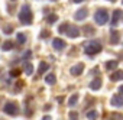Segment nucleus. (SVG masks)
I'll return each mask as SVG.
<instances>
[{
  "label": "nucleus",
  "instance_id": "nucleus-12",
  "mask_svg": "<svg viewBox=\"0 0 123 120\" xmlns=\"http://www.w3.org/2000/svg\"><path fill=\"white\" fill-rule=\"evenodd\" d=\"M45 83L49 84V85H54V84L56 83V77H55V74H48V75L45 77Z\"/></svg>",
  "mask_w": 123,
  "mask_h": 120
},
{
  "label": "nucleus",
  "instance_id": "nucleus-27",
  "mask_svg": "<svg viewBox=\"0 0 123 120\" xmlns=\"http://www.w3.org/2000/svg\"><path fill=\"white\" fill-rule=\"evenodd\" d=\"M5 33H12V28L10 26H7V28H5V30H3Z\"/></svg>",
  "mask_w": 123,
  "mask_h": 120
},
{
  "label": "nucleus",
  "instance_id": "nucleus-25",
  "mask_svg": "<svg viewBox=\"0 0 123 120\" xmlns=\"http://www.w3.org/2000/svg\"><path fill=\"white\" fill-rule=\"evenodd\" d=\"M70 120H78V113L77 111H70Z\"/></svg>",
  "mask_w": 123,
  "mask_h": 120
},
{
  "label": "nucleus",
  "instance_id": "nucleus-19",
  "mask_svg": "<svg viewBox=\"0 0 123 120\" xmlns=\"http://www.w3.org/2000/svg\"><path fill=\"white\" fill-rule=\"evenodd\" d=\"M98 117V113L96 111V110H90V111H87V119L88 120H96Z\"/></svg>",
  "mask_w": 123,
  "mask_h": 120
},
{
  "label": "nucleus",
  "instance_id": "nucleus-2",
  "mask_svg": "<svg viewBox=\"0 0 123 120\" xmlns=\"http://www.w3.org/2000/svg\"><path fill=\"white\" fill-rule=\"evenodd\" d=\"M86 54L87 55H94V54H98L101 51V43L98 41H93V42H88L86 43V48H84Z\"/></svg>",
  "mask_w": 123,
  "mask_h": 120
},
{
  "label": "nucleus",
  "instance_id": "nucleus-23",
  "mask_svg": "<svg viewBox=\"0 0 123 120\" xmlns=\"http://www.w3.org/2000/svg\"><path fill=\"white\" fill-rule=\"evenodd\" d=\"M67 28H68V23H62V25L58 28V32H59V33H64V32L67 30Z\"/></svg>",
  "mask_w": 123,
  "mask_h": 120
},
{
  "label": "nucleus",
  "instance_id": "nucleus-28",
  "mask_svg": "<svg viewBox=\"0 0 123 120\" xmlns=\"http://www.w3.org/2000/svg\"><path fill=\"white\" fill-rule=\"evenodd\" d=\"M49 36V32H42L41 33V38H48Z\"/></svg>",
  "mask_w": 123,
  "mask_h": 120
},
{
  "label": "nucleus",
  "instance_id": "nucleus-15",
  "mask_svg": "<svg viewBox=\"0 0 123 120\" xmlns=\"http://www.w3.org/2000/svg\"><path fill=\"white\" fill-rule=\"evenodd\" d=\"M117 65H119V62L114 61V59H113V61H107V62H106V68H107V70H116Z\"/></svg>",
  "mask_w": 123,
  "mask_h": 120
},
{
  "label": "nucleus",
  "instance_id": "nucleus-9",
  "mask_svg": "<svg viewBox=\"0 0 123 120\" xmlns=\"http://www.w3.org/2000/svg\"><path fill=\"white\" fill-rule=\"evenodd\" d=\"M52 46H54L55 49L61 51V49L65 48V42H64L62 39H59V38H54V39H52Z\"/></svg>",
  "mask_w": 123,
  "mask_h": 120
},
{
  "label": "nucleus",
  "instance_id": "nucleus-13",
  "mask_svg": "<svg viewBox=\"0 0 123 120\" xmlns=\"http://www.w3.org/2000/svg\"><path fill=\"white\" fill-rule=\"evenodd\" d=\"M123 15V12L122 10H116L114 13H113V20H111V25L114 26V25H117V22H119V19H120V16Z\"/></svg>",
  "mask_w": 123,
  "mask_h": 120
},
{
  "label": "nucleus",
  "instance_id": "nucleus-21",
  "mask_svg": "<svg viewBox=\"0 0 123 120\" xmlns=\"http://www.w3.org/2000/svg\"><path fill=\"white\" fill-rule=\"evenodd\" d=\"M16 39H18V42H19L20 45H23V43L26 42V36H25V33H18V35H16Z\"/></svg>",
  "mask_w": 123,
  "mask_h": 120
},
{
  "label": "nucleus",
  "instance_id": "nucleus-26",
  "mask_svg": "<svg viewBox=\"0 0 123 120\" xmlns=\"http://www.w3.org/2000/svg\"><path fill=\"white\" fill-rule=\"evenodd\" d=\"M19 74H20L19 70H12V71H10V77H13V78H15V77H19Z\"/></svg>",
  "mask_w": 123,
  "mask_h": 120
},
{
  "label": "nucleus",
  "instance_id": "nucleus-30",
  "mask_svg": "<svg viewBox=\"0 0 123 120\" xmlns=\"http://www.w3.org/2000/svg\"><path fill=\"white\" fill-rule=\"evenodd\" d=\"M31 54H32L31 51H26V52H25V56H26V58H29V56H31Z\"/></svg>",
  "mask_w": 123,
  "mask_h": 120
},
{
  "label": "nucleus",
  "instance_id": "nucleus-24",
  "mask_svg": "<svg viewBox=\"0 0 123 120\" xmlns=\"http://www.w3.org/2000/svg\"><path fill=\"white\" fill-rule=\"evenodd\" d=\"M56 19H58L56 15H49V16H48V23H55Z\"/></svg>",
  "mask_w": 123,
  "mask_h": 120
},
{
  "label": "nucleus",
  "instance_id": "nucleus-16",
  "mask_svg": "<svg viewBox=\"0 0 123 120\" xmlns=\"http://www.w3.org/2000/svg\"><path fill=\"white\" fill-rule=\"evenodd\" d=\"M25 74L26 75H32L33 74V65L31 62H26L25 64Z\"/></svg>",
  "mask_w": 123,
  "mask_h": 120
},
{
  "label": "nucleus",
  "instance_id": "nucleus-35",
  "mask_svg": "<svg viewBox=\"0 0 123 120\" xmlns=\"http://www.w3.org/2000/svg\"><path fill=\"white\" fill-rule=\"evenodd\" d=\"M12 2H15V0H12Z\"/></svg>",
  "mask_w": 123,
  "mask_h": 120
},
{
  "label": "nucleus",
  "instance_id": "nucleus-7",
  "mask_svg": "<svg viewBox=\"0 0 123 120\" xmlns=\"http://www.w3.org/2000/svg\"><path fill=\"white\" fill-rule=\"evenodd\" d=\"M65 33H67L70 38H77V36H80V29H78V28H75V26H70V25H68V28H67Z\"/></svg>",
  "mask_w": 123,
  "mask_h": 120
},
{
  "label": "nucleus",
  "instance_id": "nucleus-33",
  "mask_svg": "<svg viewBox=\"0 0 123 120\" xmlns=\"http://www.w3.org/2000/svg\"><path fill=\"white\" fill-rule=\"evenodd\" d=\"M109 2H117V0H109Z\"/></svg>",
  "mask_w": 123,
  "mask_h": 120
},
{
  "label": "nucleus",
  "instance_id": "nucleus-1",
  "mask_svg": "<svg viewBox=\"0 0 123 120\" xmlns=\"http://www.w3.org/2000/svg\"><path fill=\"white\" fill-rule=\"evenodd\" d=\"M19 19L23 25H31L32 23V12H31L29 6H22V9L19 12Z\"/></svg>",
  "mask_w": 123,
  "mask_h": 120
},
{
  "label": "nucleus",
  "instance_id": "nucleus-14",
  "mask_svg": "<svg viewBox=\"0 0 123 120\" xmlns=\"http://www.w3.org/2000/svg\"><path fill=\"white\" fill-rule=\"evenodd\" d=\"M77 103H78V94H73V96L70 97V100H68V106H70V107H74Z\"/></svg>",
  "mask_w": 123,
  "mask_h": 120
},
{
  "label": "nucleus",
  "instance_id": "nucleus-22",
  "mask_svg": "<svg viewBox=\"0 0 123 120\" xmlns=\"http://www.w3.org/2000/svg\"><path fill=\"white\" fill-rule=\"evenodd\" d=\"M84 35H87V36L94 35V28H93V26H86V28H84Z\"/></svg>",
  "mask_w": 123,
  "mask_h": 120
},
{
  "label": "nucleus",
  "instance_id": "nucleus-20",
  "mask_svg": "<svg viewBox=\"0 0 123 120\" xmlns=\"http://www.w3.org/2000/svg\"><path fill=\"white\" fill-rule=\"evenodd\" d=\"M2 49H3V51H10V49H13V42H12V41H6V42L2 45Z\"/></svg>",
  "mask_w": 123,
  "mask_h": 120
},
{
  "label": "nucleus",
  "instance_id": "nucleus-18",
  "mask_svg": "<svg viewBox=\"0 0 123 120\" xmlns=\"http://www.w3.org/2000/svg\"><path fill=\"white\" fill-rule=\"evenodd\" d=\"M119 39H120V36H119V33H117L116 30H113V29H111V38H110V41H111V43H119Z\"/></svg>",
  "mask_w": 123,
  "mask_h": 120
},
{
  "label": "nucleus",
  "instance_id": "nucleus-32",
  "mask_svg": "<svg viewBox=\"0 0 123 120\" xmlns=\"http://www.w3.org/2000/svg\"><path fill=\"white\" fill-rule=\"evenodd\" d=\"M83 0H74V3H81Z\"/></svg>",
  "mask_w": 123,
  "mask_h": 120
},
{
  "label": "nucleus",
  "instance_id": "nucleus-34",
  "mask_svg": "<svg viewBox=\"0 0 123 120\" xmlns=\"http://www.w3.org/2000/svg\"><path fill=\"white\" fill-rule=\"evenodd\" d=\"M52 2H55V0H52Z\"/></svg>",
  "mask_w": 123,
  "mask_h": 120
},
{
  "label": "nucleus",
  "instance_id": "nucleus-10",
  "mask_svg": "<svg viewBox=\"0 0 123 120\" xmlns=\"http://www.w3.org/2000/svg\"><path fill=\"white\" fill-rule=\"evenodd\" d=\"M100 87H101V78H98V77H97V78H94V80L90 83V88H91L93 91H97Z\"/></svg>",
  "mask_w": 123,
  "mask_h": 120
},
{
  "label": "nucleus",
  "instance_id": "nucleus-3",
  "mask_svg": "<svg viewBox=\"0 0 123 120\" xmlns=\"http://www.w3.org/2000/svg\"><path fill=\"white\" fill-rule=\"evenodd\" d=\"M94 20H96V23L97 25H106L107 22H109V13H107V10H104V9H98L97 12H96V15H94Z\"/></svg>",
  "mask_w": 123,
  "mask_h": 120
},
{
  "label": "nucleus",
  "instance_id": "nucleus-4",
  "mask_svg": "<svg viewBox=\"0 0 123 120\" xmlns=\"http://www.w3.org/2000/svg\"><path fill=\"white\" fill-rule=\"evenodd\" d=\"M3 110H5L6 114H9V116H15V114L18 113V106H16L15 103H6L5 107H3Z\"/></svg>",
  "mask_w": 123,
  "mask_h": 120
},
{
  "label": "nucleus",
  "instance_id": "nucleus-29",
  "mask_svg": "<svg viewBox=\"0 0 123 120\" xmlns=\"http://www.w3.org/2000/svg\"><path fill=\"white\" fill-rule=\"evenodd\" d=\"M42 120H52V117H51V116H43Z\"/></svg>",
  "mask_w": 123,
  "mask_h": 120
},
{
  "label": "nucleus",
  "instance_id": "nucleus-11",
  "mask_svg": "<svg viewBox=\"0 0 123 120\" xmlns=\"http://www.w3.org/2000/svg\"><path fill=\"white\" fill-rule=\"evenodd\" d=\"M110 80H111V81H122V80H123V71H122V70L114 71V72L110 75Z\"/></svg>",
  "mask_w": 123,
  "mask_h": 120
},
{
  "label": "nucleus",
  "instance_id": "nucleus-5",
  "mask_svg": "<svg viewBox=\"0 0 123 120\" xmlns=\"http://www.w3.org/2000/svg\"><path fill=\"white\" fill-rule=\"evenodd\" d=\"M87 15H88V10H87L86 7H83V9H80V10H77V12H75L74 19H75V20H78V22H81V20H84V19L87 18Z\"/></svg>",
  "mask_w": 123,
  "mask_h": 120
},
{
  "label": "nucleus",
  "instance_id": "nucleus-8",
  "mask_svg": "<svg viewBox=\"0 0 123 120\" xmlns=\"http://www.w3.org/2000/svg\"><path fill=\"white\" fill-rule=\"evenodd\" d=\"M83 71H84V64H83V62L75 64V65H74V67H71V70H70L71 75H80Z\"/></svg>",
  "mask_w": 123,
  "mask_h": 120
},
{
  "label": "nucleus",
  "instance_id": "nucleus-6",
  "mask_svg": "<svg viewBox=\"0 0 123 120\" xmlns=\"http://www.w3.org/2000/svg\"><path fill=\"white\" fill-rule=\"evenodd\" d=\"M110 104H111L113 107H122V106H123V96H122V94L113 96L111 100H110Z\"/></svg>",
  "mask_w": 123,
  "mask_h": 120
},
{
  "label": "nucleus",
  "instance_id": "nucleus-31",
  "mask_svg": "<svg viewBox=\"0 0 123 120\" xmlns=\"http://www.w3.org/2000/svg\"><path fill=\"white\" fill-rule=\"evenodd\" d=\"M119 93L123 96V85H120V87H119Z\"/></svg>",
  "mask_w": 123,
  "mask_h": 120
},
{
  "label": "nucleus",
  "instance_id": "nucleus-17",
  "mask_svg": "<svg viewBox=\"0 0 123 120\" xmlns=\"http://www.w3.org/2000/svg\"><path fill=\"white\" fill-rule=\"evenodd\" d=\"M49 70V65L46 64V62H41L39 64V68H38V72L39 74H43V72H46Z\"/></svg>",
  "mask_w": 123,
  "mask_h": 120
}]
</instances>
